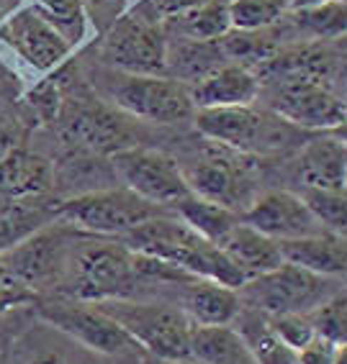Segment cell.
I'll list each match as a JSON object with an SVG mask.
<instances>
[{"instance_id":"4","label":"cell","mask_w":347,"mask_h":364,"mask_svg":"<svg viewBox=\"0 0 347 364\" xmlns=\"http://www.w3.org/2000/svg\"><path fill=\"white\" fill-rule=\"evenodd\" d=\"M162 213L165 208L147 203L126 188L88 190L57 205L59 223L98 236H124Z\"/></svg>"},{"instance_id":"29","label":"cell","mask_w":347,"mask_h":364,"mask_svg":"<svg viewBox=\"0 0 347 364\" xmlns=\"http://www.w3.org/2000/svg\"><path fill=\"white\" fill-rule=\"evenodd\" d=\"M286 8H289V0H229L227 3L232 31L244 33L265 31L268 26L278 23Z\"/></svg>"},{"instance_id":"31","label":"cell","mask_w":347,"mask_h":364,"mask_svg":"<svg viewBox=\"0 0 347 364\" xmlns=\"http://www.w3.org/2000/svg\"><path fill=\"white\" fill-rule=\"evenodd\" d=\"M301 198L316 215L324 231L329 234H345L347 231V196L345 193H334V190H314L304 188Z\"/></svg>"},{"instance_id":"10","label":"cell","mask_w":347,"mask_h":364,"mask_svg":"<svg viewBox=\"0 0 347 364\" xmlns=\"http://www.w3.org/2000/svg\"><path fill=\"white\" fill-rule=\"evenodd\" d=\"M217 146L219 149L206 151L198 167L183 169L185 180H188L193 196L219 203L224 208L237 210L242 215L249 208V203L257 198L252 169L242 159L244 154L227 149L222 144H217Z\"/></svg>"},{"instance_id":"25","label":"cell","mask_w":347,"mask_h":364,"mask_svg":"<svg viewBox=\"0 0 347 364\" xmlns=\"http://www.w3.org/2000/svg\"><path fill=\"white\" fill-rule=\"evenodd\" d=\"M227 62H229V57L224 52L222 39L219 41L185 39L175 49H170V44H167V67H165V75L190 87V85H196L198 80H203L206 75H211L214 70L227 65Z\"/></svg>"},{"instance_id":"41","label":"cell","mask_w":347,"mask_h":364,"mask_svg":"<svg viewBox=\"0 0 347 364\" xmlns=\"http://www.w3.org/2000/svg\"><path fill=\"white\" fill-rule=\"evenodd\" d=\"M321 3H327V0H289V8H294V11H306V8L321 6Z\"/></svg>"},{"instance_id":"8","label":"cell","mask_w":347,"mask_h":364,"mask_svg":"<svg viewBox=\"0 0 347 364\" xmlns=\"http://www.w3.org/2000/svg\"><path fill=\"white\" fill-rule=\"evenodd\" d=\"M113 103L124 113L150 124L170 126L196 113L190 87L167 75H121L111 85Z\"/></svg>"},{"instance_id":"30","label":"cell","mask_w":347,"mask_h":364,"mask_svg":"<svg viewBox=\"0 0 347 364\" xmlns=\"http://www.w3.org/2000/svg\"><path fill=\"white\" fill-rule=\"evenodd\" d=\"M299 26L316 39H345L347 36V0H327L321 6L296 11Z\"/></svg>"},{"instance_id":"33","label":"cell","mask_w":347,"mask_h":364,"mask_svg":"<svg viewBox=\"0 0 347 364\" xmlns=\"http://www.w3.org/2000/svg\"><path fill=\"white\" fill-rule=\"evenodd\" d=\"M311 321L316 326V333L334 344H347V293H337L329 298L321 308L311 313Z\"/></svg>"},{"instance_id":"32","label":"cell","mask_w":347,"mask_h":364,"mask_svg":"<svg viewBox=\"0 0 347 364\" xmlns=\"http://www.w3.org/2000/svg\"><path fill=\"white\" fill-rule=\"evenodd\" d=\"M36 6L54 21V26L65 33V39L73 46L86 36L88 14L83 0H36Z\"/></svg>"},{"instance_id":"37","label":"cell","mask_w":347,"mask_h":364,"mask_svg":"<svg viewBox=\"0 0 347 364\" xmlns=\"http://www.w3.org/2000/svg\"><path fill=\"white\" fill-rule=\"evenodd\" d=\"M206 0H150V6L155 8V14L160 18H177V16H185L193 8L203 6Z\"/></svg>"},{"instance_id":"17","label":"cell","mask_w":347,"mask_h":364,"mask_svg":"<svg viewBox=\"0 0 347 364\" xmlns=\"http://www.w3.org/2000/svg\"><path fill=\"white\" fill-rule=\"evenodd\" d=\"M219 249L234 262L237 269L242 272L244 282L255 280L260 274L273 272V269H278L286 262L278 241L260 234L257 228H252L244 221H239L232 228L229 236L219 244Z\"/></svg>"},{"instance_id":"3","label":"cell","mask_w":347,"mask_h":364,"mask_svg":"<svg viewBox=\"0 0 347 364\" xmlns=\"http://www.w3.org/2000/svg\"><path fill=\"white\" fill-rule=\"evenodd\" d=\"M342 293V282L332 277H321L283 262L278 269L260 274L255 280H247L239 287L242 306L255 308L265 316H281V313H314L329 298Z\"/></svg>"},{"instance_id":"14","label":"cell","mask_w":347,"mask_h":364,"mask_svg":"<svg viewBox=\"0 0 347 364\" xmlns=\"http://www.w3.org/2000/svg\"><path fill=\"white\" fill-rule=\"evenodd\" d=\"M242 221L275 241L309 239V236L324 234V228L316 221L306 200L291 190L257 193V198L242 213Z\"/></svg>"},{"instance_id":"27","label":"cell","mask_w":347,"mask_h":364,"mask_svg":"<svg viewBox=\"0 0 347 364\" xmlns=\"http://www.w3.org/2000/svg\"><path fill=\"white\" fill-rule=\"evenodd\" d=\"M67 136L70 141H78L83 149L90 151H108V154H116V151L126 149V131L113 121L111 116H103V113L95 111H78L70 121H67Z\"/></svg>"},{"instance_id":"46","label":"cell","mask_w":347,"mask_h":364,"mask_svg":"<svg viewBox=\"0 0 347 364\" xmlns=\"http://www.w3.org/2000/svg\"><path fill=\"white\" fill-rule=\"evenodd\" d=\"M345 196H347V182H345Z\"/></svg>"},{"instance_id":"16","label":"cell","mask_w":347,"mask_h":364,"mask_svg":"<svg viewBox=\"0 0 347 364\" xmlns=\"http://www.w3.org/2000/svg\"><path fill=\"white\" fill-rule=\"evenodd\" d=\"M260 95V80L239 62H227L196 85H190V98L198 108H232L252 105Z\"/></svg>"},{"instance_id":"9","label":"cell","mask_w":347,"mask_h":364,"mask_svg":"<svg viewBox=\"0 0 347 364\" xmlns=\"http://www.w3.org/2000/svg\"><path fill=\"white\" fill-rule=\"evenodd\" d=\"M111 167L126 190L137 193L139 198L155 203L160 208H170L177 200L193 196L183 167L162 151L126 146L111 154Z\"/></svg>"},{"instance_id":"20","label":"cell","mask_w":347,"mask_h":364,"mask_svg":"<svg viewBox=\"0 0 347 364\" xmlns=\"http://www.w3.org/2000/svg\"><path fill=\"white\" fill-rule=\"evenodd\" d=\"M54 221H57V205L44 200L41 196H0V254Z\"/></svg>"},{"instance_id":"5","label":"cell","mask_w":347,"mask_h":364,"mask_svg":"<svg viewBox=\"0 0 347 364\" xmlns=\"http://www.w3.org/2000/svg\"><path fill=\"white\" fill-rule=\"evenodd\" d=\"M198 134L239 154H268L283 149L291 136V124L283 118L255 111L252 105L232 108H198L193 113Z\"/></svg>"},{"instance_id":"40","label":"cell","mask_w":347,"mask_h":364,"mask_svg":"<svg viewBox=\"0 0 347 364\" xmlns=\"http://www.w3.org/2000/svg\"><path fill=\"white\" fill-rule=\"evenodd\" d=\"M142 364H198V362H193V359H160V357H150V354H147Z\"/></svg>"},{"instance_id":"36","label":"cell","mask_w":347,"mask_h":364,"mask_svg":"<svg viewBox=\"0 0 347 364\" xmlns=\"http://www.w3.org/2000/svg\"><path fill=\"white\" fill-rule=\"evenodd\" d=\"M83 8L95 16L93 21H98L100 28H111L124 16V0H83Z\"/></svg>"},{"instance_id":"2","label":"cell","mask_w":347,"mask_h":364,"mask_svg":"<svg viewBox=\"0 0 347 364\" xmlns=\"http://www.w3.org/2000/svg\"><path fill=\"white\" fill-rule=\"evenodd\" d=\"M105 316H111L137 346L160 359H190V331L193 321L183 308L137 303L129 298L95 303Z\"/></svg>"},{"instance_id":"23","label":"cell","mask_w":347,"mask_h":364,"mask_svg":"<svg viewBox=\"0 0 347 364\" xmlns=\"http://www.w3.org/2000/svg\"><path fill=\"white\" fill-rule=\"evenodd\" d=\"M232 326L244 338V344L252 351V357H255L257 364H299V351L291 349L275 333V328L270 326V318L265 313L242 306V311L237 313V318Z\"/></svg>"},{"instance_id":"22","label":"cell","mask_w":347,"mask_h":364,"mask_svg":"<svg viewBox=\"0 0 347 364\" xmlns=\"http://www.w3.org/2000/svg\"><path fill=\"white\" fill-rule=\"evenodd\" d=\"M183 311L193 326H229L242 311L239 290L211 280L190 282L185 290Z\"/></svg>"},{"instance_id":"39","label":"cell","mask_w":347,"mask_h":364,"mask_svg":"<svg viewBox=\"0 0 347 364\" xmlns=\"http://www.w3.org/2000/svg\"><path fill=\"white\" fill-rule=\"evenodd\" d=\"M19 3H21V0H0V23L14 14L16 8H19Z\"/></svg>"},{"instance_id":"34","label":"cell","mask_w":347,"mask_h":364,"mask_svg":"<svg viewBox=\"0 0 347 364\" xmlns=\"http://www.w3.org/2000/svg\"><path fill=\"white\" fill-rule=\"evenodd\" d=\"M275 333L291 346V349H304V346L316 336V326L311 321V313H281V316H268Z\"/></svg>"},{"instance_id":"44","label":"cell","mask_w":347,"mask_h":364,"mask_svg":"<svg viewBox=\"0 0 347 364\" xmlns=\"http://www.w3.org/2000/svg\"><path fill=\"white\" fill-rule=\"evenodd\" d=\"M334 364H347V344L337 346V357H334Z\"/></svg>"},{"instance_id":"12","label":"cell","mask_w":347,"mask_h":364,"mask_svg":"<svg viewBox=\"0 0 347 364\" xmlns=\"http://www.w3.org/2000/svg\"><path fill=\"white\" fill-rule=\"evenodd\" d=\"M0 39L8 46H14L39 72L54 70L73 52V44L65 39V33L54 26V21L39 6L14 11L0 23Z\"/></svg>"},{"instance_id":"15","label":"cell","mask_w":347,"mask_h":364,"mask_svg":"<svg viewBox=\"0 0 347 364\" xmlns=\"http://www.w3.org/2000/svg\"><path fill=\"white\" fill-rule=\"evenodd\" d=\"M67 259V231L65 223H49L36 234L24 239L21 244L0 254V262L8 267V272L16 280L36 293V287L49 285L59 277Z\"/></svg>"},{"instance_id":"13","label":"cell","mask_w":347,"mask_h":364,"mask_svg":"<svg viewBox=\"0 0 347 364\" xmlns=\"http://www.w3.org/2000/svg\"><path fill=\"white\" fill-rule=\"evenodd\" d=\"M273 113L296 129L324 134L345 118L347 105L316 80L291 77L275 90Z\"/></svg>"},{"instance_id":"7","label":"cell","mask_w":347,"mask_h":364,"mask_svg":"<svg viewBox=\"0 0 347 364\" xmlns=\"http://www.w3.org/2000/svg\"><path fill=\"white\" fill-rule=\"evenodd\" d=\"M103 57L126 75H165L167 33L150 0L108 28Z\"/></svg>"},{"instance_id":"28","label":"cell","mask_w":347,"mask_h":364,"mask_svg":"<svg viewBox=\"0 0 347 364\" xmlns=\"http://www.w3.org/2000/svg\"><path fill=\"white\" fill-rule=\"evenodd\" d=\"M170 21H175L177 31L183 33L185 39L193 41H219L232 31L227 3H219V0H206L203 6Z\"/></svg>"},{"instance_id":"26","label":"cell","mask_w":347,"mask_h":364,"mask_svg":"<svg viewBox=\"0 0 347 364\" xmlns=\"http://www.w3.org/2000/svg\"><path fill=\"white\" fill-rule=\"evenodd\" d=\"M172 208H175L180 221L188 223L201 239L211 241L214 247H219V244L229 236L232 228L242 221V215L237 213V210L224 208L219 203H211L198 196L183 198V200H177Z\"/></svg>"},{"instance_id":"43","label":"cell","mask_w":347,"mask_h":364,"mask_svg":"<svg viewBox=\"0 0 347 364\" xmlns=\"http://www.w3.org/2000/svg\"><path fill=\"white\" fill-rule=\"evenodd\" d=\"M31 364H70V362H65V359L54 357V354H46V357L36 359V362H31Z\"/></svg>"},{"instance_id":"45","label":"cell","mask_w":347,"mask_h":364,"mask_svg":"<svg viewBox=\"0 0 347 364\" xmlns=\"http://www.w3.org/2000/svg\"><path fill=\"white\" fill-rule=\"evenodd\" d=\"M0 364H14V359L8 357L6 351H0Z\"/></svg>"},{"instance_id":"6","label":"cell","mask_w":347,"mask_h":364,"mask_svg":"<svg viewBox=\"0 0 347 364\" xmlns=\"http://www.w3.org/2000/svg\"><path fill=\"white\" fill-rule=\"evenodd\" d=\"M139 280L137 254L121 241H83L73 252V298L88 303L126 298Z\"/></svg>"},{"instance_id":"35","label":"cell","mask_w":347,"mask_h":364,"mask_svg":"<svg viewBox=\"0 0 347 364\" xmlns=\"http://www.w3.org/2000/svg\"><path fill=\"white\" fill-rule=\"evenodd\" d=\"M337 344L316 333L304 349H299V364H334Z\"/></svg>"},{"instance_id":"19","label":"cell","mask_w":347,"mask_h":364,"mask_svg":"<svg viewBox=\"0 0 347 364\" xmlns=\"http://www.w3.org/2000/svg\"><path fill=\"white\" fill-rule=\"evenodd\" d=\"M283 259L296 267H304L309 272L332 277V280H347V239L340 234H316L309 239L278 241Z\"/></svg>"},{"instance_id":"24","label":"cell","mask_w":347,"mask_h":364,"mask_svg":"<svg viewBox=\"0 0 347 364\" xmlns=\"http://www.w3.org/2000/svg\"><path fill=\"white\" fill-rule=\"evenodd\" d=\"M190 359L198 364H257L234 326H193Z\"/></svg>"},{"instance_id":"18","label":"cell","mask_w":347,"mask_h":364,"mask_svg":"<svg viewBox=\"0 0 347 364\" xmlns=\"http://www.w3.org/2000/svg\"><path fill=\"white\" fill-rule=\"evenodd\" d=\"M296 175L304 188L314 190H334L345 193L347 182V146L321 134L319 139H311L301 149Z\"/></svg>"},{"instance_id":"1","label":"cell","mask_w":347,"mask_h":364,"mask_svg":"<svg viewBox=\"0 0 347 364\" xmlns=\"http://www.w3.org/2000/svg\"><path fill=\"white\" fill-rule=\"evenodd\" d=\"M121 244H126L131 252L147 254V257L180 267L198 280L219 282V285L234 287V290L244 285V277L234 262L211 241L201 239L177 215L175 218L167 213L155 215L147 223L121 236Z\"/></svg>"},{"instance_id":"11","label":"cell","mask_w":347,"mask_h":364,"mask_svg":"<svg viewBox=\"0 0 347 364\" xmlns=\"http://www.w3.org/2000/svg\"><path fill=\"white\" fill-rule=\"evenodd\" d=\"M39 316L46 323H52L54 328L98 354L118 357V354H129L137 346L111 316H105L95 303H88V300L73 298L41 303Z\"/></svg>"},{"instance_id":"38","label":"cell","mask_w":347,"mask_h":364,"mask_svg":"<svg viewBox=\"0 0 347 364\" xmlns=\"http://www.w3.org/2000/svg\"><path fill=\"white\" fill-rule=\"evenodd\" d=\"M329 139H334V141H340L342 146H347V113H345V118H342L340 124H334L329 131H324Z\"/></svg>"},{"instance_id":"42","label":"cell","mask_w":347,"mask_h":364,"mask_svg":"<svg viewBox=\"0 0 347 364\" xmlns=\"http://www.w3.org/2000/svg\"><path fill=\"white\" fill-rule=\"evenodd\" d=\"M14 149V141H11V134H6V131L0 129V159L8 154V151Z\"/></svg>"},{"instance_id":"21","label":"cell","mask_w":347,"mask_h":364,"mask_svg":"<svg viewBox=\"0 0 347 364\" xmlns=\"http://www.w3.org/2000/svg\"><path fill=\"white\" fill-rule=\"evenodd\" d=\"M54 185V167L49 159L24 149H11L0 159V196L33 198L44 196Z\"/></svg>"}]
</instances>
